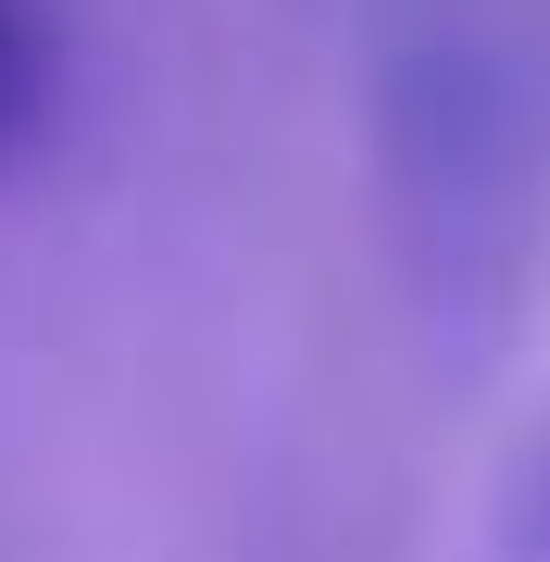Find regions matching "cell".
I'll return each instance as SVG.
<instances>
[{
    "label": "cell",
    "instance_id": "7a4b0ae2",
    "mask_svg": "<svg viewBox=\"0 0 550 562\" xmlns=\"http://www.w3.org/2000/svg\"><path fill=\"white\" fill-rule=\"evenodd\" d=\"M38 125V13L25 0H0V150Z\"/></svg>",
    "mask_w": 550,
    "mask_h": 562
},
{
    "label": "cell",
    "instance_id": "6da1fadb",
    "mask_svg": "<svg viewBox=\"0 0 550 562\" xmlns=\"http://www.w3.org/2000/svg\"><path fill=\"white\" fill-rule=\"evenodd\" d=\"M501 562H550V425L513 450V475H501Z\"/></svg>",
    "mask_w": 550,
    "mask_h": 562
}]
</instances>
